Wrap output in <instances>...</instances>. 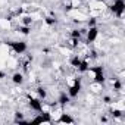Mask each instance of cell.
<instances>
[{
    "label": "cell",
    "instance_id": "e0dca14e",
    "mask_svg": "<svg viewBox=\"0 0 125 125\" xmlns=\"http://www.w3.org/2000/svg\"><path fill=\"white\" fill-rule=\"evenodd\" d=\"M5 78V72H0V80H3Z\"/></svg>",
    "mask_w": 125,
    "mask_h": 125
},
{
    "label": "cell",
    "instance_id": "8992f818",
    "mask_svg": "<svg viewBox=\"0 0 125 125\" xmlns=\"http://www.w3.org/2000/svg\"><path fill=\"white\" fill-rule=\"evenodd\" d=\"M69 102H71V97H69V94H66V93H62V94L59 96V99H57V104H60V106H66Z\"/></svg>",
    "mask_w": 125,
    "mask_h": 125
},
{
    "label": "cell",
    "instance_id": "ba28073f",
    "mask_svg": "<svg viewBox=\"0 0 125 125\" xmlns=\"http://www.w3.org/2000/svg\"><path fill=\"white\" fill-rule=\"evenodd\" d=\"M57 122H60V124H62V122H63V124H74V119H72L69 115H66V113H62L60 118L57 119Z\"/></svg>",
    "mask_w": 125,
    "mask_h": 125
},
{
    "label": "cell",
    "instance_id": "7c38bea8",
    "mask_svg": "<svg viewBox=\"0 0 125 125\" xmlns=\"http://www.w3.org/2000/svg\"><path fill=\"white\" fill-rule=\"evenodd\" d=\"M44 22H46L47 25H56V24H57V19L53 18V16H46V18H44Z\"/></svg>",
    "mask_w": 125,
    "mask_h": 125
},
{
    "label": "cell",
    "instance_id": "9a60e30c",
    "mask_svg": "<svg viewBox=\"0 0 125 125\" xmlns=\"http://www.w3.org/2000/svg\"><path fill=\"white\" fill-rule=\"evenodd\" d=\"M103 102L109 104V103H112V97H110V96H104V97H103Z\"/></svg>",
    "mask_w": 125,
    "mask_h": 125
},
{
    "label": "cell",
    "instance_id": "2e32d148",
    "mask_svg": "<svg viewBox=\"0 0 125 125\" xmlns=\"http://www.w3.org/2000/svg\"><path fill=\"white\" fill-rule=\"evenodd\" d=\"M88 27H96V19H94V18H91V19L88 21Z\"/></svg>",
    "mask_w": 125,
    "mask_h": 125
},
{
    "label": "cell",
    "instance_id": "3957f363",
    "mask_svg": "<svg viewBox=\"0 0 125 125\" xmlns=\"http://www.w3.org/2000/svg\"><path fill=\"white\" fill-rule=\"evenodd\" d=\"M28 106H30V109L31 110H34V112H43V102L37 97H31V96H28Z\"/></svg>",
    "mask_w": 125,
    "mask_h": 125
},
{
    "label": "cell",
    "instance_id": "30bf717a",
    "mask_svg": "<svg viewBox=\"0 0 125 125\" xmlns=\"http://www.w3.org/2000/svg\"><path fill=\"white\" fill-rule=\"evenodd\" d=\"M69 63H71V66H72V68H78V66H80V63H81V57H80L78 54H75V56L71 59Z\"/></svg>",
    "mask_w": 125,
    "mask_h": 125
},
{
    "label": "cell",
    "instance_id": "5bb4252c",
    "mask_svg": "<svg viewBox=\"0 0 125 125\" xmlns=\"http://www.w3.org/2000/svg\"><path fill=\"white\" fill-rule=\"evenodd\" d=\"M121 88H122V83L118 81V80H115V83H113V90H115V91H119Z\"/></svg>",
    "mask_w": 125,
    "mask_h": 125
},
{
    "label": "cell",
    "instance_id": "52a82bcc",
    "mask_svg": "<svg viewBox=\"0 0 125 125\" xmlns=\"http://www.w3.org/2000/svg\"><path fill=\"white\" fill-rule=\"evenodd\" d=\"M12 81H13V84H16V85H22V84H24V75H22L21 72H15V74L12 75Z\"/></svg>",
    "mask_w": 125,
    "mask_h": 125
},
{
    "label": "cell",
    "instance_id": "4fadbf2b",
    "mask_svg": "<svg viewBox=\"0 0 125 125\" xmlns=\"http://www.w3.org/2000/svg\"><path fill=\"white\" fill-rule=\"evenodd\" d=\"M32 24V19L30 18V16H24L22 18V25H27V27H30Z\"/></svg>",
    "mask_w": 125,
    "mask_h": 125
},
{
    "label": "cell",
    "instance_id": "7a4b0ae2",
    "mask_svg": "<svg viewBox=\"0 0 125 125\" xmlns=\"http://www.w3.org/2000/svg\"><path fill=\"white\" fill-rule=\"evenodd\" d=\"M6 44H9L16 54H24L27 52V43L25 41H6Z\"/></svg>",
    "mask_w": 125,
    "mask_h": 125
},
{
    "label": "cell",
    "instance_id": "5b68a950",
    "mask_svg": "<svg viewBox=\"0 0 125 125\" xmlns=\"http://www.w3.org/2000/svg\"><path fill=\"white\" fill-rule=\"evenodd\" d=\"M97 35H99V30H97V27H88V30H87V38H85V43H87V44L94 43V41H96V38H97Z\"/></svg>",
    "mask_w": 125,
    "mask_h": 125
},
{
    "label": "cell",
    "instance_id": "277c9868",
    "mask_svg": "<svg viewBox=\"0 0 125 125\" xmlns=\"http://www.w3.org/2000/svg\"><path fill=\"white\" fill-rule=\"evenodd\" d=\"M80 91H81V80H80V78H75L74 84H72V85L69 87V90H68V94H69L71 99H74V97H77V96L80 94Z\"/></svg>",
    "mask_w": 125,
    "mask_h": 125
},
{
    "label": "cell",
    "instance_id": "9c48e42d",
    "mask_svg": "<svg viewBox=\"0 0 125 125\" xmlns=\"http://www.w3.org/2000/svg\"><path fill=\"white\" fill-rule=\"evenodd\" d=\"M35 91H37L38 99H40L41 102H44V100H46V97H47V91H46V88H44V87H38Z\"/></svg>",
    "mask_w": 125,
    "mask_h": 125
},
{
    "label": "cell",
    "instance_id": "8fae6325",
    "mask_svg": "<svg viewBox=\"0 0 125 125\" xmlns=\"http://www.w3.org/2000/svg\"><path fill=\"white\" fill-rule=\"evenodd\" d=\"M18 32H21V34H30L31 32V28L30 27H27V25H21V27H18Z\"/></svg>",
    "mask_w": 125,
    "mask_h": 125
},
{
    "label": "cell",
    "instance_id": "6da1fadb",
    "mask_svg": "<svg viewBox=\"0 0 125 125\" xmlns=\"http://www.w3.org/2000/svg\"><path fill=\"white\" fill-rule=\"evenodd\" d=\"M109 9H110V12L113 15H116L118 18H121L122 13H124V10H125V2H124V0H113V5H110Z\"/></svg>",
    "mask_w": 125,
    "mask_h": 125
}]
</instances>
